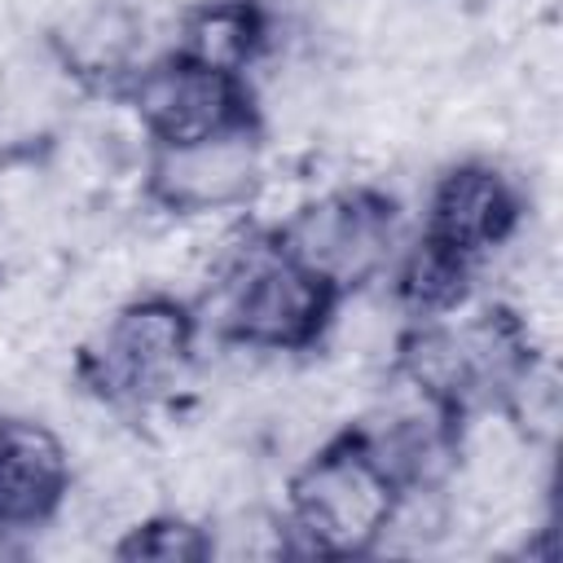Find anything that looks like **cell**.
<instances>
[{
    "label": "cell",
    "instance_id": "6da1fadb",
    "mask_svg": "<svg viewBox=\"0 0 563 563\" xmlns=\"http://www.w3.org/2000/svg\"><path fill=\"white\" fill-rule=\"evenodd\" d=\"M400 497L405 484L396 479L369 431L343 427L290 471L282 519L290 528L295 554L361 559L387 545Z\"/></svg>",
    "mask_w": 563,
    "mask_h": 563
},
{
    "label": "cell",
    "instance_id": "7a4b0ae2",
    "mask_svg": "<svg viewBox=\"0 0 563 563\" xmlns=\"http://www.w3.org/2000/svg\"><path fill=\"white\" fill-rule=\"evenodd\" d=\"M343 303L312 282L295 260L277 251L273 238H260L251 246H238L216 286H211V317L202 321V334L216 330V339L246 347V352H317L330 330L334 312Z\"/></svg>",
    "mask_w": 563,
    "mask_h": 563
},
{
    "label": "cell",
    "instance_id": "3957f363",
    "mask_svg": "<svg viewBox=\"0 0 563 563\" xmlns=\"http://www.w3.org/2000/svg\"><path fill=\"white\" fill-rule=\"evenodd\" d=\"M202 321L189 299L145 290L123 299L106 325L79 347L75 374L84 387L119 409H145L167 400L194 369Z\"/></svg>",
    "mask_w": 563,
    "mask_h": 563
},
{
    "label": "cell",
    "instance_id": "277c9868",
    "mask_svg": "<svg viewBox=\"0 0 563 563\" xmlns=\"http://www.w3.org/2000/svg\"><path fill=\"white\" fill-rule=\"evenodd\" d=\"M268 238L286 260L347 303L396 260V202L374 185H343L299 202Z\"/></svg>",
    "mask_w": 563,
    "mask_h": 563
},
{
    "label": "cell",
    "instance_id": "5b68a950",
    "mask_svg": "<svg viewBox=\"0 0 563 563\" xmlns=\"http://www.w3.org/2000/svg\"><path fill=\"white\" fill-rule=\"evenodd\" d=\"M150 145H185L233 128L264 123L260 97L246 75L216 70L180 48L150 57L119 92Z\"/></svg>",
    "mask_w": 563,
    "mask_h": 563
},
{
    "label": "cell",
    "instance_id": "8992f818",
    "mask_svg": "<svg viewBox=\"0 0 563 563\" xmlns=\"http://www.w3.org/2000/svg\"><path fill=\"white\" fill-rule=\"evenodd\" d=\"M141 185L172 220H207L251 207L264 189V123L185 145H150Z\"/></svg>",
    "mask_w": 563,
    "mask_h": 563
},
{
    "label": "cell",
    "instance_id": "52a82bcc",
    "mask_svg": "<svg viewBox=\"0 0 563 563\" xmlns=\"http://www.w3.org/2000/svg\"><path fill=\"white\" fill-rule=\"evenodd\" d=\"M523 189L488 158H462L444 167L427 189L422 242L479 268L493 251L510 246L523 224Z\"/></svg>",
    "mask_w": 563,
    "mask_h": 563
},
{
    "label": "cell",
    "instance_id": "ba28073f",
    "mask_svg": "<svg viewBox=\"0 0 563 563\" xmlns=\"http://www.w3.org/2000/svg\"><path fill=\"white\" fill-rule=\"evenodd\" d=\"M145 13L136 0H75L48 26V62L84 92L119 97L150 62Z\"/></svg>",
    "mask_w": 563,
    "mask_h": 563
},
{
    "label": "cell",
    "instance_id": "9c48e42d",
    "mask_svg": "<svg viewBox=\"0 0 563 563\" xmlns=\"http://www.w3.org/2000/svg\"><path fill=\"white\" fill-rule=\"evenodd\" d=\"M75 488L66 440L26 413H0V515L9 532L44 528Z\"/></svg>",
    "mask_w": 563,
    "mask_h": 563
},
{
    "label": "cell",
    "instance_id": "30bf717a",
    "mask_svg": "<svg viewBox=\"0 0 563 563\" xmlns=\"http://www.w3.org/2000/svg\"><path fill=\"white\" fill-rule=\"evenodd\" d=\"M172 48L216 70H233L251 79V70L273 48V9L268 0H198L180 13Z\"/></svg>",
    "mask_w": 563,
    "mask_h": 563
},
{
    "label": "cell",
    "instance_id": "8fae6325",
    "mask_svg": "<svg viewBox=\"0 0 563 563\" xmlns=\"http://www.w3.org/2000/svg\"><path fill=\"white\" fill-rule=\"evenodd\" d=\"M114 559H154V563H202L216 559L211 523L180 515V510H158L123 528V537L110 545Z\"/></svg>",
    "mask_w": 563,
    "mask_h": 563
},
{
    "label": "cell",
    "instance_id": "7c38bea8",
    "mask_svg": "<svg viewBox=\"0 0 563 563\" xmlns=\"http://www.w3.org/2000/svg\"><path fill=\"white\" fill-rule=\"evenodd\" d=\"M4 532H9V528H4V515H0V537H4Z\"/></svg>",
    "mask_w": 563,
    "mask_h": 563
}]
</instances>
